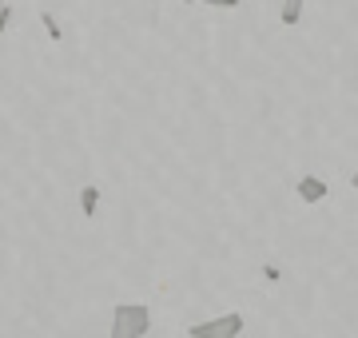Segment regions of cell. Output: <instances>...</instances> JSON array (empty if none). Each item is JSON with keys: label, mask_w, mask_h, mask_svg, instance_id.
Returning a JSON list of instances; mask_svg holds the SVG:
<instances>
[{"label": "cell", "mask_w": 358, "mask_h": 338, "mask_svg": "<svg viewBox=\"0 0 358 338\" xmlns=\"http://www.w3.org/2000/svg\"><path fill=\"white\" fill-rule=\"evenodd\" d=\"M8 16H13V8H8V4H0V32L8 28Z\"/></svg>", "instance_id": "obj_8"}, {"label": "cell", "mask_w": 358, "mask_h": 338, "mask_svg": "<svg viewBox=\"0 0 358 338\" xmlns=\"http://www.w3.org/2000/svg\"><path fill=\"white\" fill-rule=\"evenodd\" d=\"M152 311L143 302H120L112 311V338H148Z\"/></svg>", "instance_id": "obj_1"}, {"label": "cell", "mask_w": 358, "mask_h": 338, "mask_svg": "<svg viewBox=\"0 0 358 338\" xmlns=\"http://www.w3.org/2000/svg\"><path fill=\"white\" fill-rule=\"evenodd\" d=\"M44 24H48V36L52 40H64V32H60V24H56V16H52V13H44Z\"/></svg>", "instance_id": "obj_6"}, {"label": "cell", "mask_w": 358, "mask_h": 338, "mask_svg": "<svg viewBox=\"0 0 358 338\" xmlns=\"http://www.w3.org/2000/svg\"><path fill=\"white\" fill-rule=\"evenodd\" d=\"M303 4H307V0H282V13H279V20L287 28L291 24H299V20H303Z\"/></svg>", "instance_id": "obj_5"}, {"label": "cell", "mask_w": 358, "mask_h": 338, "mask_svg": "<svg viewBox=\"0 0 358 338\" xmlns=\"http://www.w3.org/2000/svg\"><path fill=\"white\" fill-rule=\"evenodd\" d=\"M239 335H243V314L239 311H227V314H219V318L187 326V338H239Z\"/></svg>", "instance_id": "obj_2"}, {"label": "cell", "mask_w": 358, "mask_h": 338, "mask_svg": "<svg viewBox=\"0 0 358 338\" xmlns=\"http://www.w3.org/2000/svg\"><path fill=\"white\" fill-rule=\"evenodd\" d=\"M294 191H299V199H303V203H322V199H327V183H322L319 175H303Z\"/></svg>", "instance_id": "obj_3"}, {"label": "cell", "mask_w": 358, "mask_h": 338, "mask_svg": "<svg viewBox=\"0 0 358 338\" xmlns=\"http://www.w3.org/2000/svg\"><path fill=\"white\" fill-rule=\"evenodd\" d=\"M96 207H100V187L96 183H84L80 187V215L84 219H96Z\"/></svg>", "instance_id": "obj_4"}, {"label": "cell", "mask_w": 358, "mask_h": 338, "mask_svg": "<svg viewBox=\"0 0 358 338\" xmlns=\"http://www.w3.org/2000/svg\"><path fill=\"white\" fill-rule=\"evenodd\" d=\"M199 4H211V8H239L243 0H199Z\"/></svg>", "instance_id": "obj_7"}]
</instances>
